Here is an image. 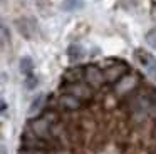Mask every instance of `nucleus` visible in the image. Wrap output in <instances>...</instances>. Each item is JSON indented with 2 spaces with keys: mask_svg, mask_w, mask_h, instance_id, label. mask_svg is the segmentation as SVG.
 Segmentation results:
<instances>
[{
  "mask_svg": "<svg viewBox=\"0 0 156 154\" xmlns=\"http://www.w3.org/2000/svg\"><path fill=\"white\" fill-rule=\"evenodd\" d=\"M136 59H138V62L141 64V67L144 69V72L148 74L149 77H153V79H156V59L151 55V54H148L146 50H138L136 52Z\"/></svg>",
  "mask_w": 156,
  "mask_h": 154,
  "instance_id": "f257e3e1",
  "label": "nucleus"
},
{
  "mask_svg": "<svg viewBox=\"0 0 156 154\" xmlns=\"http://www.w3.org/2000/svg\"><path fill=\"white\" fill-rule=\"evenodd\" d=\"M84 79H86V82H87L89 86L101 87L102 84H104V80H106V75L99 67L87 65V67H84Z\"/></svg>",
  "mask_w": 156,
  "mask_h": 154,
  "instance_id": "f03ea898",
  "label": "nucleus"
},
{
  "mask_svg": "<svg viewBox=\"0 0 156 154\" xmlns=\"http://www.w3.org/2000/svg\"><path fill=\"white\" fill-rule=\"evenodd\" d=\"M30 131L42 139H49L51 137V121H49V117H39V119L32 121Z\"/></svg>",
  "mask_w": 156,
  "mask_h": 154,
  "instance_id": "7ed1b4c3",
  "label": "nucleus"
},
{
  "mask_svg": "<svg viewBox=\"0 0 156 154\" xmlns=\"http://www.w3.org/2000/svg\"><path fill=\"white\" fill-rule=\"evenodd\" d=\"M66 92L72 94V96H76L77 99H81V100H87V99L92 97L91 87L86 86V84H81V82H71L67 87H66Z\"/></svg>",
  "mask_w": 156,
  "mask_h": 154,
  "instance_id": "20e7f679",
  "label": "nucleus"
},
{
  "mask_svg": "<svg viewBox=\"0 0 156 154\" xmlns=\"http://www.w3.org/2000/svg\"><path fill=\"white\" fill-rule=\"evenodd\" d=\"M22 147H32V149H45V139L39 137L30 129L22 136Z\"/></svg>",
  "mask_w": 156,
  "mask_h": 154,
  "instance_id": "39448f33",
  "label": "nucleus"
},
{
  "mask_svg": "<svg viewBox=\"0 0 156 154\" xmlns=\"http://www.w3.org/2000/svg\"><path fill=\"white\" fill-rule=\"evenodd\" d=\"M124 72H126V67L124 64H118V65H111L104 70V75H106V80L109 82H116V80H121L124 77Z\"/></svg>",
  "mask_w": 156,
  "mask_h": 154,
  "instance_id": "423d86ee",
  "label": "nucleus"
},
{
  "mask_svg": "<svg viewBox=\"0 0 156 154\" xmlns=\"http://www.w3.org/2000/svg\"><path fill=\"white\" fill-rule=\"evenodd\" d=\"M59 102H61V106L64 107V109H67V110H76V109H79V107H81L82 100L77 99L76 96H72V94L64 92V94L61 96V99H59Z\"/></svg>",
  "mask_w": 156,
  "mask_h": 154,
  "instance_id": "0eeeda50",
  "label": "nucleus"
},
{
  "mask_svg": "<svg viewBox=\"0 0 156 154\" xmlns=\"http://www.w3.org/2000/svg\"><path fill=\"white\" fill-rule=\"evenodd\" d=\"M136 86V77L134 75H124L121 80H118L116 84V90L119 94H126L128 90H131Z\"/></svg>",
  "mask_w": 156,
  "mask_h": 154,
  "instance_id": "6e6552de",
  "label": "nucleus"
},
{
  "mask_svg": "<svg viewBox=\"0 0 156 154\" xmlns=\"http://www.w3.org/2000/svg\"><path fill=\"white\" fill-rule=\"evenodd\" d=\"M44 100H45V96H44V94H39V96L30 102V107H29V116H30V117L37 116V114L42 110V107H44Z\"/></svg>",
  "mask_w": 156,
  "mask_h": 154,
  "instance_id": "1a4fd4ad",
  "label": "nucleus"
},
{
  "mask_svg": "<svg viewBox=\"0 0 156 154\" xmlns=\"http://www.w3.org/2000/svg\"><path fill=\"white\" fill-rule=\"evenodd\" d=\"M32 70H34V62H32L30 57H22L20 59V72L24 75H30Z\"/></svg>",
  "mask_w": 156,
  "mask_h": 154,
  "instance_id": "9d476101",
  "label": "nucleus"
},
{
  "mask_svg": "<svg viewBox=\"0 0 156 154\" xmlns=\"http://www.w3.org/2000/svg\"><path fill=\"white\" fill-rule=\"evenodd\" d=\"M84 7V3H82V0H64V3H62V9L67 10V12H72V10H79Z\"/></svg>",
  "mask_w": 156,
  "mask_h": 154,
  "instance_id": "9b49d317",
  "label": "nucleus"
},
{
  "mask_svg": "<svg viewBox=\"0 0 156 154\" xmlns=\"http://www.w3.org/2000/svg\"><path fill=\"white\" fill-rule=\"evenodd\" d=\"M146 44H148L151 49H156V29L149 30V32L146 33Z\"/></svg>",
  "mask_w": 156,
  "mask_h": 154,
  "instance_id": "f8f14e48",
  "label": "nucleus"
},
{
  "mask_svg": "<svg viewBox=\"0 0 156 154\" xmlns=\"http://www.w3.org/2000/svg\"><path fill=\"white\" fill-rule=\"evenodd\" d=\"M25 89H29V90H32V89H35V86H37V77L35 75H25Z\"/></svg>",
  "mask_w": 156,
  "mask_h": 154,
  "instance_id": "ddd939ff",
  "label": "nucleus"
},
{
  "mask_svg": "<svg viewBox=\"0 0 156 154\" xmlns=\"http://www.w3.org/2000/svg\"><path fill=\"white\" fill-rule=\"evenodd\" d=\"M19 154H45L44 149H32V147H22Z\"/></svg>",
  "mask_w": 156,
  "mask_h": 154,
  "instance_id": "4468645a",
  "label": "nucleus"
},
{
  "mask_svg": "<svg viewBox=\"0 0 156 154\" xmlns=\"http://www.w3.org/2000/svg\"><path fill=\"white\" fill-rule=\"evenodd\" d=\"M7 40H9V32H7V27L5 25H2V44H7Z\"/></svg>",
  "mask_w": 156,
  "mask_h": 154,
  "instance_id": "2eb2a0df",
  "label": "nucleus"
},
{
  "mask_svg": "<svg viewBox=\"0 0 156 154\" xmlns=\"http://www.w3.org/2000/svg\"><path fill=\"white\" fill-rule=\"evenodd\" d=\"M2 154H7V147H5L4 144H2Z\"/></svg>",
  "mask_w": 156,
  "mask_h": 154,
  "instance_id": "dca6fc26",
  "label": "nucleus"
},
{
  "mask_svg": "<svg viewBox=\"0 0 156 154\" xmlns=\"http://www.w3.org/2000/svg\"><path fill=\"white\" fill-rule=\"evenodd\" d=\"M154 139H156V127H154Z\"/></svg>",
  "mask_w": 156,
  "mask_h": 154,
  "instance_id": "f3484780",
  "label": "nucleus"
}]
</instances>
